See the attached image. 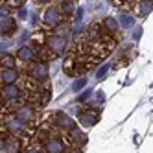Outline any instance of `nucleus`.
I'll return each instance as SVG.
<instances>
[{"label":"nucleus","instance_id":"nucleus-19","mask_svg":"<svg viewBox=\"0 0 153 153\" xmlns=\"http://www.w3.org/2000/svg\"><path fill=\"white\" fill-rule=\"evenodd\" d=\"M118 26L124 28V30L135 26V17H131V15H127V13H122V15H120V19H118Z\"/></svg>","mask_w":153,"mask_h":153},{"label":"nucleus","instance_id":"nucleus-29","mask_svg":"<svg viewBox=\"0 0 153 153\" xmlns=\"http://www.w3.org/2000/svg\"><path fill=\"white\" fill-rule=\"evenodd\" d=\"M89 94H91V91H89V92H85V94H81V96H79V102H85L87 98H89Z\"/></svg>","mask_w":153,"mask_h":153},{"label":"nucleus","instance_id":"nucleus-10","mask_svg":"<svg viewBox=\"0 0 153 153\" xmlns=\"http://www.w3.org/2000/svg\"><path fill=\"white\" fill-rule=\"evenodd\" d=\"M15 33H17V22H15V19H11V17L0 19V35L9 39V37H13Z\"/></svg>","mask_w":153,"mask_h":153},{"label":"nucleus","instance_id":"nucleus-20","mask_svg":"<svg viewBox=\"0 0 153 153\" xmlns=\"http://www.w3.org/2000/svg\"><path fill=\"white\" fill-rule=\"evenodd\" d=\"M0 65H2V68H15L17 67V61H15V56H4L0 57Z\"/></svg>","mask_w":153,"mask_h":153},{"label":"nucleus","instance_id":"nucleus-2","mask_svg":"<svg viewBox=\"0 0 153 153\" xmlns=\"http://www.w3.org/2000/svg\"><path fill=\"white\" fill-rule=\"evenodd\" d=\"M48 76H50V67H48V61H35L30 68V78L33 81L39 83H45L48 81Z\"/></svg>","mask_w":153,"mask_h":153},{"label":"nucleus","instance_id":"nucleus-27","mask_svg":"<svg viewBox=\"0 0 153 153\" xmlns=\"http://www.w3.org/2000/svg\"><path fill=\"white\" fill-rule=\"evenodd\" d=\"M53 0H35V4L37 6H48V4H52Z\"/></svg>","mask_w":153,"mask_h":153},{"label":"nucleus","instance_id":"nucleus-3","mask_svg":"<svg viewBox=\"0 0 153 153\" xmlns=\"http://www.w3.org/2000/svg\"><path fill=\"white\" fill-rule=\"evenodd\" d=\"M13 114L17 120H20L24 126H30V124H33L35 122V118H37V113H35V109L28 105V103H22V105H19L17 109H13Z\"/></svg>","mask_w":153,"mask_h":153},{"label":"nucleus","instance_id":"nucleus-8","mask_svg":"<svg viewBox=\"0 0 153 153\" xmlns=\"http://www.w3.org/2000/svg\"><path fill=\"white\" fill-rule=\"evenodd\" d=\"M65 148L67 146H65V140L61 137H48L42 142V149L48 153H63V151H67Z\"/></svg>","mask_w":153,"mask_h":153},{"label":"nucleus","instance_id":"nucleus-6","mask_svg":"<svg viewBox=\"0 0 153 153\" xmlns=\"http://www.w3.org/2000/svg\"><path fill=\"white\" fill-rule=\"evenodd\" d=\"M50 122L56 126L57 129L61 131H68L76 126V120H72L67 113H63V111H56V113H52L50 114Z\"/></svg>","mask_w":153,"mask_h":153},{"label":"nucleus","instance_id":"nucleus-15","mask_svg":"<svg viewBox=\"0 0 153 153\" xmlns=\"http://www.w3.org/2000/svg\"><path fill=\"white\" fill-rule=\"evenodd\" d=\"M103 35V31H102V28L98 26V24H92V26H89L85 30V33H83V37H85V41L87 42H94L96 39H100Z\"/></svg>","mask_w":153,"mask_h":153},{"label":"nucleus","instance_id":"nucleus-22","mask_svg":"<svg viewBox=\"0 0 153 153\" xmlns=\"http://www.w3.org/2000/svg\"><path fill=\"white\" fill-rule=\"evenodd\" d=\"M85 85H87V78L83 76V78H79V79H76L74 83H72V91L74 92H79L81 89H85Z\"/></svg>","mask_w":153,"mask_h":153},{"label":"nucleus","instance_id":"nucleus-30","mask_svg":"<svg viewBox=\"0 0 153 153\" xmlns=\"http://www.w3.org/2000/svg\"><path fill=\"white\" fill-rule=\"evenodd\" d=\"M96 96H98V100H100V102H103V100H105V96H103V92H102V91H98V94H96Z\"/></svg>","mask_w":153,"mask_h":153},{"label":"nucleus","instance_id":"nucleus-18","mask_svg":"<svg viewBox=\"0 0 153 153\" xmlns=\"http://www.w3.org/2000/svg\"><path fill=\"white\" fill-rule=\"evenodd\" d=\"M20 149V142H19V137H11L9 135L6 138V146H4V151H19Z\"/></svg>","mask_w":153,"mask_h":153},{"label":"nucleus","instance_id":"nucleus-12","mask_svg":"<svg viewBox=\"0 0 153 153\" xmlns=\"http://www.w3.org/2000/svg\"><path fill=\"white\" fill-rule=\"evenodd\" d=\"M78 122L83 126V127H92V126H96V122H98V113L96 111H81L79 114H78Z\"/></svg>","mask_w":153,"mask_h":153},{"label":"nucleus","instance_id":"nucleus-7","mask_svg":"<svg viewBox=\"0 0 153 153\" xmlns=\"http://www.w3.org/2000/svg\"><path fill=\"white\" fill-rule=\"evenodd\" d=\"M4 131H6V135H11V137H20L26 131V126L20 122V120L15 118V114L11 116H7L4 120Z\"/></svg>","mask_w":153,"mask_h":153},{"label":"nucleus","instance_id":"nucleus-31","mask_svg":"<svg viewBox=\"0 0 153 153\" xmlns=\"http://www.w3.org/2000/svg\"><path fill=\"white\" fill-rule=\"evenodd\" d=\"M4 105H6V102L2 100V98H0V111H2V109H4Z\"/></svg>","mask_w":153,"mask_h":153},{"label":"nucleus","instance_id":"nucleus-9","mask_svg":"<svg viewBox=\"0 0 153 153\" xmlns=\"http://www.w3.org/2000/svg\"><path fill=\"white\" fill-rule=\"evenodd\" d=\"M67 133H68V138H70V142H72V148H76V149H78V151H81V148L87 144V135L85 133H81V131L78 129V127H72V129H68L67 131Z\"/></svg>","mask_w":153,"mask_h":153},{"label":"nucleus","instance_id":"nucleus-14","mask_svg":"<svg viewBox=\"0 0 153 153\" xmlns=\"http://www.w3.org/2000/svg\"><path fill=\"white\" fill-rule=\"evenodd\" d=\"M102 26H103V33H107V35H114L116 31L120 30L118 20H116L114 17H105V19L102 20Z\"/></svg>","mask_w":153,"mask_h":153},{"label":"nucleus","instance_id":"nucleus-23","mask_svg":"<svg viewBox=\"0 0 153 153\" xmlns=\"http://www.w3.org/2000/svg\"><path fill=\"white\" fill-rule=\"evenodd\" d=\"M26 4V0H7V2H6V6L7 7H20V6H24Z\"/></svg>","mask_w":153,"mask_h":153},{"label":"nucleus","instance_id":"nucleus-28","mask_svg":"<svg viewBox=\"0 0 153 153\" xmlns=\"http://www.w3.org/2000/svg\"><path fill=\"white\" fill-rule=\"evenodd\" d=\"M142 35V28H137V33H133V39H138Z\"/></svg>","mask_w":153,"mask_h":153},{"label":"nucleus","instance_id":"nucleus-16","mask_svg":"<svg viewBox=\"0 0 153 153\" xmlns=\"http://www.w3.org/2000/svg\"><path fill=\"white\" fill-rule=\"evenodd\" d=\"M57 9L61 11L63 17H70L76 11V2H74V0H61L59 6H57Z\"/></svg>","mask_w":153,"mask_h":153},{"label":"nucleus","instance_id":"nucleus-1","mask_svg":"<svg viewBox=\"0 0 153 153\" xmlns=\"http://www.w3.org/2000/svg\"><path fill=\"white\" fill-rule=\"evenodd\" d=\"M45 46L48 48V52L52 53V57H61L65 52H67V37L59 35V33H50L45 41Z\"/></svg>","mask_w":153,"mask_h":153},{"label":"nucleus","instance_id":"nucleus-5","mask_svg":"<svg viewBox=\"0 0 153 153\" xmlns=\"http://www.w3.org/2000/svg\"><path fill=\"white\" fill-rule=\"evenodd\" d=\"M0 98H2L6 103L17 102V100H20V98H22V89H20L17 83L2 85V87H0Z\"/></svg>","mask_w":153,"mask_h":153},{"label":"nucleus","instance_id":"nucleus-11","mask_svg":"<svg viewBox=\"0 0 153 153\" xmlns=\"http://www.w3.org/2000/svg\"><path fill=\"white\" fill-rule=\"evenodd\" d=\"M15 59H19L20 63L28 65V63H31V61H35V52H33V48H31L30 45H22V46L17 50Z\"/></svg>","mask_w":153,"mask_h":153},{"label":"nucleus","instance_id":"nucleus-4","mask_svg":"<svg viewBox=\"0 0 153 153\" xmlns=\"http://www.w3.org/2000/svg\"><path fill=\"white\" fill-rule=\"evenodd\" d=\"M42 24L45 26H48V28H56V26H59L61 22H63V15H61V11L57 9V6H50L48 4V7L42 11Z\"/></svg>","mask_w":153,"mask_h":153},{"label":"nucleus","instance_id":"nucleus-21","mask_svg":"<svg viewBox=\"0 0 153 153\" xmlns=\"http://www.w3.org/2000/svg\"><path fill=\"white\" fill-rule=\"evenodd\" d=\"M39 92H41L39 105H41V107L48 105V103H50V100H52V91H50V89H42V91H39Z\"/></svg>","mask_w":153,"mask_h":153},{"label":"nucleus","instance_id":"nucleus-17","mask_svg":"<svg viewBox=\"0 0 153 153\" xmlns=\"http://www.w3.org/2000/svg\"><path fill=\"white\" fill-rule=\"evenodd\" d=\"M151 9H153L151 0H138V2H137V13H138V17L151 15Z\"/></svg>","mask_w":153,"mask_h":153},{"label":"nucleus","instance_id":"nucleus-26","mask_svg":"<svg viewBox=\"0 0 153 153\" xmlns=\"http://www.w3.org/2000/svg\"><path fill=\"white\" fill-rule=\"evenodd\" d=\"M4 146H6V131L0 133V151H4Z\"/></svg>","mask_w":153,"mask_h":153},{"label":"nucleus","instance_id":"nucleus-25","mask_svg":"<svg viewBox=\"0 0 153 153\" xmlns=\"http://www.w3.org/2000/svg\"><path fill=\"white\" fill-rule=\"evenodd\" d=\"M4 17H9V7L0 2V19H4Z\"/></svg>","mask_w":153,"mask_h":153},{"label":"nucleus","instance_id":"nucleus-13","mask_svg":"<svg viewBox=\"0 0 153 153\" xmlns=\"http://www.w3.org/2000/svg\"><path fill=\"white\" fill-rule=\"evenodd\" d=\"M19 78H20V74H19L17 67L15 68H2V70H0V83H2V85L17 83Z\"/></svg>","mask_w":153,"mask_h":153},{"label":"nucleus","instance_id":"nucleus-24","mask_svg":"<svg viewBox=\"0 0 153 153\" xmlns=\"http://www.w3.org/2000/svg\"><path fill=\"white\" fill-rule=\"evenodd\" d=\"M107 70H109V65H103V67L96 72V78H98V79H103L105 76H107Z\"/></svg>","mask_w":153,"mask_h":153}]
</instances>
